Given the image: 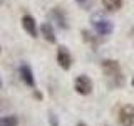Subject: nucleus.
I'll return each mask as SVG.
<instances>
[{
	"label": "nucleus",
	"instance_id": "obj_1",
	"mask_svg": "<svg viewBox=\"0 0 134 126\" xmlns=\"http://www.w3.org/2000/svg\"><path fill=\"white\" fill-rule=\"evenodd\" d=\"M100 69H102V74L107 81V86L112 87V89H121L124 86L126 79L122 74V69H121V64L114 59H104L100 62Z\"/></svg>",
	"mask_w": 134,
	"mask_h": 126
},
{
	"label": "nucleus",
	"instance_id": "obj_2",
	"mask_svg": "<svg viewBox=\"0 0 134 126\" xmlns=\"http://www.w3.org/2000/svg\"><path fill=\"white\" fill-rule=\"evenodd\" d=\"M91 24L94 27L96 34H99L100 37H106V35H111L112 30H114V25L109 19H106L102 14H94L91 17Z\"/></svg>",
	"mask_w": 134,
	"mask_h": 126
},
{
	"label": "nucleus",
	"instance_id": "obj_3",
	"mask_svg": "<svg viewBox=\"0 0 134 126\" xmlns=\"http://www.w3.org/2000/svg\"><path fill=\"white\" fill-rule=\"evenodd\" d=\"M74 89H75L77 94H81V96H89L92 92V89H94V84H92L89 76L81 74V76H77L75 81H74Z\"/></svg>",
	"mask_w": 134,
	"mask_h": 126
},
{
	"label": "nucleus",
	"instance_id": "obj_4",
	"mask_svg": "<svg viewBox=\"0 0 134 126\" xmlns=\"http://www.w3.org/2000/svg\"><path fill=\"white\" fill-rule=\"evenodd\" d=\"M117 121L121 126H134V106L124 104L117 113Z\"/></svg>",
	"mask_w": 134,
	"mask_h": 126
},
{
	"label": "nucleus",
	"instance_id": "obj_5",
	"mask_svg": "<svg viewBox=\"0 0 134 126\" xmlns=\"http://www.w3.org/2000/svg\"><path fill=\"white\" fill-rule=\"evenodd\" d=\"M19 76H20V79L24 81L25 86H29L32 91H37V84H35V77H34V72H32V69H30V66L29 64H20L19 67Z\"/></svg>",
	"mask_w": 134,
	"mask_h": 126
},
{
	"label": "nucleus",
	"instance_id": "obj_6",
	"mask_svg": "<svg viewBox=\"0 0 134 126\" xmlns=\"http://www.w3.org/2000/svg\"><path fill=\"white\" fill-rule=\"evenodd\" d=\"M57 62L64 71H69L72 67V56H70L69 49L65 45H59L57 47Z\"/></svg>",
	"mask_w": 134,
	"mask_h": 126
},
{
	"label": "nucleus",
	"instance_id": "obj_7",
	"mask_svg": "<svg viewBox=\"0 0 134 126\" xmlns=\"http://www.w3.org/2000/svg\"><path fill=\"white\" fill-rule=\"evenodd\" d=\"M49 17H50V20H52V22H55V24H57V27H59V29H62V30H67V29H69V24H67V17H65L64 10H62L60 7H54L52 10L49 12Z\"/></svg>",
	"mask_w": 134,
	"mask_h": 126
},
{
	"label": "nucleus",
	"instance_id": "obj_8",
	"mask_svg": "<svg viewBox=\"0 0 134 126\" xmlns=\"http://www.w3.org/2000/svg\"><path fill=\"white\" fill-rule=\"evenodd\" d=\"M22 27H24V30L27 32L30 37H34V39L37 37V24H35V19H34L32 15L25 14L22 17Z\"/></svg>",
	"mask_w": 134,
	"mask_h": 126
},
{
	"label": "nucleus",
	"instance_id": "obj_9",
	"mask_svg": "<svg viewBox=\"0 0 134 126\" xmlns=\"http://www.w3.org/2000/svg\"><path fill=\"white\" fill-rule=\"evenodd\" d=\"M40 32H42L44 39L47 40L49 44H55V42H57V37H55V32H54V27H52L49 22H44V24H42Z\"/></svg>",
	"mask_w": 134,
	"mask_h": 126
},
{
	"label": "nucleus",
	"instance_id": "obj_10",
	"mask_svg": "<svg viewBox=\"0 0 134 126\" xmlns=\"http://www.w3.org/2000/svg\"><path fill=\"white\" fill-rule=\"evenodd\" d=\"M102 5L109 12H116L122 7V0H102Z\"/></svg>",
	"mask_w": 134,
	"mask_h": 126
},
{
	"label": "nucleus",
	"instance_id": "obj_11",
	"mask_svg": "<svg viewBox=\"0 0 134 126\" xmlns=\"http://www.w3.org/2000/svg\"><path fill=\"white\" fill-rule=\"evenodd\" d=\"M0 126H19V118L14 114L0 116Z\"/></svg>",
	"mask_w": 134,
	"mask_h": 126
},
{
	"label": "nucleus",
	"instance_id": "obj_12",
	"mask_svg": "<svg viewBox=\"0 0 134 126\" xmlns=\"http://www.w3.org/2000/svg\"><path fill=\"white\" fill-rule=\"evenodd\" d=\"M81 35H82V39L86 40V42H91V44H96V42H97V37H94L89 30H82Z\"/></svg>",
	"mask_w": 134,
	"mask_h": 126
},
{
	"label": "nucleus",
	"instance_id": "obj_13",
	"mask_svg": "<svg viewBox=\"0 0 134 126\" xmlns=\"http://www.w3.org/2000/svg\"><path fill=\"white\" fill-rule=\"evenodd\" d=\"M77 2V5L84 8V10H89V8L92 7V3H94V0H75Z\"/></svg>",
	"mask_w": 134,
	"mask_h": 126
},
{
	"label": "nucleus",
	"instance_id": "obj_14",
	"mask_svg": "<svg viewBox=\"0 0 134 126\" xmlns=\"http://www.w3.org/2000/svg\"><path fill=\"white\" fill-rule=\"evenodd\" d=\"M49 121H50V126H59V119L54 113H49Z\"/></svg>",
	"mask_w": 134,
	"mask_h": 126
},
{
	"label": "nucleus",
	"instance_id": "obj_15",
	"mask_svg": "<svg viewBox=\"0 0 134 126\" xmlns=\"http://www.w3.org/2000/svg\"><path fill=\"white\" fill-rule=\"evenodd\" d=\"M77 126H86V123H77Z\"/></svg>",
	"mask_w": 134,
	"mask_h": 126
},
{
	"label": "nucleus",
	"instance_id": "obj_16",
	"mask_svg": "<svg viewBox=\"0 0 134 126\" xmlns=\"http://www.w3.org/2000/svg\"><path fill=\"white\" fill-rule=\"evenodd\" d=\"M131 84H132V87H134V77H132V81H131Z\"/></svg>",
	"mask_w": 134,
	"mask_h": 126
},
{
	"label": "nucleus",
	"instance_id": "obj_17",
	"mask_svg": "<svg viewBox=\"0 0 134 126\" xmlns=\"http://www.w3.org/2000/svg\"><path fill=\"white\" fill-rule=\"evenodd\" d=\"M2 3H3V0H0V5H2Z\"/></svg>",
	"mask_w": 134,
	"mask_h": 126
},
{
	"label": "nucleus",
	"instance_id": "obj_18",
	"mask_svg": "<svg viewBox=\"0 0 134 126\" xmlns=\"http://www.w3.org/2000/svg\"><path fill=\"white\" fill-rule=\"evenodd\" d=\"M0 54H2V47H0Z\"/></svg>",
	"mask_w": 134,
	"mask_h": 126
},
{
	"label": "nucleus",
	"instance_id": "obj_19",
	"mask_svg": "<svg viewBox=\"0 0 134 126\" xmlns=\"http://www.w3.org/2000/svg\"><path fill=\"white\" fill-rule=\"evenodd\" d=\"M0 87H2V81H0Z\"/></svg>",
	"mask_w": 134,
	"mask_h": 126
}]
</instances>
